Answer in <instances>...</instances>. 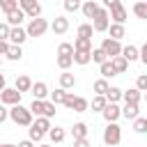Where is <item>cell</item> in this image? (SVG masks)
I'll list each match as a JSON object with an SVG mask.
<instances>
[{
  "label": "cell",
  "instance_id": "35",
  "mask_svg": "<svg viewBox=\"0 0 147 147\" xmlns=\"http://www.w3.org/2000/svg\"><path fill=\"white\" fill-rule=\"evenodd\" d=\"M101 67V78H110V76H117L115 74V69H113V64H110V60H106L103 64H99Z\"/></svg>",
  "mask_w": 147,
  "mask_h": 147
},
{
  "label": "cell",
  "instance_id": "46",
  "mask_svg": "<svg viewBox=\"0 0 147 147\" xmlns=\"http://www.w3.org/2000/svg\"><path fill=\"white\" fill-rule=\"evenodd\" d=\"M16 2H18V9H23V11H28L37 5V0H16Z\"/></svg>",
  "mask_w": 147,
  "mask_h": 147
},
{
  "label": "cell",
  "instance_id": "19",
  "mask_svg": "<svg viewBox=\"0 0 147 147\" xmlns=\"http://www.w3.org/2000/svg\"><path fill=\"white\" fill-rule=\"evenodd\" d=\"M30 126H34L39 133H44V136H46V133H48V129H51V119H48V117H37Z\"/></svg>",
  "mask_w": 147,
  "mask_h": 147
},
{
  "label": "cell",
  "instance_id": "37",
  "mask_svg": "<svg viewBox=\"0 0 147 147\" xmlns=\"http://www.w3.org/2000/svg\"><path fill=\"white\" fill-rule=\"evenodd\" d=\"M74 64V60H71V55H57V67L62 69V71H67L69 67Z\"/></svg>",
  "mask_w": 147,
  "mask_h": 147
},
{
  "label": "cell",
  "instance_id": "27",
  "mask_svg": "<svg viewBox=\"0 0 147 147\" xmlns=\"http://www.w3.org/2000/svg\"><path fill=\"white\" fill-rule=\"evenodd\" d=\"M108 87H110V85H108L106 78H99V80H94V85H92V90L96 92V96H103V94L108 92Z\"/></svg>",
  "mask_w": 147,
  "mask_h": 147
},
{
  "label": "cell",
  "instance_id": "29",
  "mask_svg": "<svg viewBox=\"0 0 147 147\" xmlns=\"http://www.w3.org/2000/svg\"><path fill=\"white\" fill-rule=\"evenodd\" d=\"M71 46H74V51H92V39H83V37H78Z\"/></svg>",
  "mask_w": 147,
  "mask_h": 147
},
{
  "label": "cell",
  "instance_id": "55",
  "mask_svg": "<svg viewBox=\"0 0 147 147\" xmlns=\"http://www.w3.org/2000/svg\"><path fill=\"white\" fill-rule=\"evenodd\" d=\"M39 147H51V145H39Z\"/></svg>",
  "mask_w": 147,
  "mask_h": 147
},
{
  "label": "cell",
  "instance_id": "26",
  "mask_svg": "<svg viewBox=\"0 0 147 147\" xmlns=\"http://www.w3.org/2000/svg\"><path fill=\"white\" fill-rule=\"evenodd\" d=\"M30 87H32V80H30L28 76H18V78H16V87H14V90H18L21 94H23V92H28Z\"/></svg>",
  "mask_w": 147,
  "mask_h": 147
},
{
  "label": "cell",
  "instance_id": "23",
  "mask_svg": "<svg viewBox=\"0 0 147 147\" xmlns=\"http://www.w3.org/2000/svg\"><path fill=\"white\" fill-rule=\"evenodd\" d=\"M87 108H90L87 99H83V96H74V101H71V110H74V113H85Z\"/></svg>",
  "mask_w": 147,
  "mask_h": 147
},
{
  "label": "cell",
  "instance_id": "2",
  "mask_svg": "<svg viewBox=\"0 0 147 147\" xmlns=\"http://www.w3.org/2000/svg\"><path fill=\"white\" fill-rule=\"evenodd\" d=\"M119 140H122V129H119V124H117V122H108L106 129H103V142H106L108 147H113V145H119Z\"/></svg>",
  "mask_w": 147,
  "mask_h": 147
},
{
  "label": "cell",
  "instance_id": "5",
  "mask_svg": "<svg viewBox=\"0 0 147 147\" xmlns=\"http://www.w3.org/2000/svg\"><path fill=\"white\" fill-rule=\"evenodd\" d=\"M103 53H106V57H117L119 53H122V44L119 41H115V39H110V37H106L103 41H101V46H99Z\"/></svg>",
  "mask_w": 147,
  "mask_h": 147
},
{
  "label": "cell",
  "instance_id": "39",
  "mask_svg": "<svg viewBox=\"0 0 147 147\" xmlns=\"http://www.w3.org/2000/svg\"><path fill=\"white\" fill-rule=\"evenodd\" d=\"M106 103H108V101H106V96H94V99H92V110L101 113V110L106 108Z\"/></svg>",
  "mask_w": 147,
  "mask_h": 147
},
{
  "label": "cell",
  "instance_id": "36",
  "mask_svg": "<svg viewBox=\"0 0 147 147\" xmlns=\"http://www.w3.org/2000/svg\"><path fill=\"white\" fill-rule=\"evenodd\" d=\"M133 131L136 133H145L147 131V117H136L133 119Z\"/></svg>",
  "mask_w": 147,
  "mask_h": 147
},
{
  "label": "cell",
  "instance_id": "4",
  "mask_svg": "<svg viewBox=\"0 0 147 147\" xmlns=\"http://www.w3.org/2000/svg\"><path fill=\"white\" fill-rule=\"evenodd\" d=\"M108 25H110L108 9L99 7V9H96V14H94V18H92V30H94V32H106V30H108Z\"/></svg>",
  "mask_w": 147,
  "mask_h": 147
},
{
  "label": "cell",
  "instance_id": "20",
  "mask_svg": "<svg viewBox=\"0 0 147 147\" xmlns=\"http://www.w3.org/2000/svg\"><path fill=\"white\" fill-rule=\"evenodd\" d=\"M71 136H74V140L87 138V124H85V122H76V124L71 126Z\"/></svg>",
  "mask_w": 147,
  "mask_h": 147
},
{
  "label": "cell",
  "instance_id": "33",
  "mask_svg": "<svg viewBox=\"0 0 147 147\" xmlns=\"http://www.w3.org/2000/svg\"><path fill=\"white\" fill-rule=\"evenodd\" d=\"M32 115H37V117H44V101H39V99H34L32 103H30V108H28Z\"/></svg>",
  "mask_w": 147,
  "mask_h": 147
},
{
  "label": "cell",
  "instance_id": "50",
  "mask_svg": "<svg viewBox=\"0 0 147 147\" xmlns=\"http://www.w3.org/2000/svg\"><path fill=\"white\" fill-rule=\"evenodd\" d=\"M16 147H34V142H32V140H21Z\"/></svg>",
  "mask_w": 147,
  "mask_h": 147
},
{
  "label": "cell",
  "instance_id": "31",
  "mask_svg": "<svg viewBox=\"0 0 147 147\" xmlns=\"http://www.w3.org/2000/svg\"><path fill=\"white\" fill-rule=\"evenodd\" d=\"M92 23H80L78 25V37H83V39H92Z\"/></svg>",
  "mask_w": 147,
  "mask_h": 147
},
{
  "label": "cell",
  "instance_id": "41",
  "mask_svg": "<svg viewBox=\"0 0 147 147\" xmlns=\"http://www.w3.org/2000/svg\"><path fill=\"white\" fill-rule=\"evenodd\" d=\"M57 55H74V46L67 44V41L60 44V46H57Z\"/></svg>",
  "mask_w": 147,
  "mask_h": 147
},
{
  "label": "cell",
  "instance_id": "53",
  "mask_svg": "<svg viewBox=\"0 0 147 147\" xmlns=\"http://www.w3.org/2000/svg\"><path fill=\"white\" fill-rule=\"evenodd\" d=\"M7 87V83H5V74H0V92Z\"/></svg>",
  "mask_w": 147,
  "mask_h": 147
},
{
  "label": "cell",
  "instance_id": "45",
  "mask_svg": "<svg viewBox=\"0 0 147 147\" xmlns=\"http://www.w3.org/2000/svg\"><path fill=\"white\" fill-rule=\"evenodd\" d=\"M28 129H30V138H28V140H32V142H41L44 133H39V131L34 129V126H28Z\"/></svg>",
  "mask_w": 147,
  "mask_h": 147
},
{
  "label": "cell",
  "instance_id": "32",
  "mask_svg": "<svg viewBox=\"0 0 147 147\" xmlns=\"http://www.w3.org/2000/svg\"><path fill=\"white\" fill-rule=\"evenodd\" d=\"M64 96H67V90H62V87H57L55 92H51V103H55V106H60V103L64 101Z\"/></svg>",
  "mask_w": 147,
  "mask_h": 147
},
{
  "label": "cell",
  "instance_id": "14",
  "mask_svg": "<svg viewBox=\"0 0 147 147\" xmlns=\"http://www.w3.org/2000/svg\"><path fill=\"white\" fill-rule=\"evenodd\" d=\"M32 94H34V99H39V101H46V94H48V87H46V83H41V80H37V83H32Z\"/></svg>",
  "mask_w": 147,
  "mask_h": 147
},
{
  "label": "cell",
  "instance_id": "21",
  "mask_svg": "<svg viewBox=\"0 0 147 147\" xmlns=\"http://www.w3.org/2000/svg\"><path fill=\"white\" fill-rule=\"evenodd\" d=\"M108 32H110V39H115V41H119V39L126 34L124 25H119V23H113V25H108Z\"/></svg>",
  "mask_w": 147,
  "mask_h": 147
},
{
  "label": "cell",
  "instance_id": "40",
  "mask_svg": "<svg viewBox=\"0 0 147 147\" xmlns=\"http://www.w3.org/2000/svg\"><path fill=\"white\" fill-rule=\"evenodd\" d=\"M64 11H78L80 9V0H64Z\"/></svg>",
  "mask_w": 147,
  "mask_h": 147
},
{
  "label": "cell",
  "instance_id": "11",
  "mask_svg": "<svg viewBox=\"0 0 147 147\" xmlns=\"http://www.w3.org/2000/svg\"><path fill=\"white\" fill-rule=\"evenodd\" d=\"M119 115L126 119H136V117H140V108H138V103H124V108H119Z\"/></svg>",
  "mask_w": 147,
  "mask_h": 147
},
{
  "label": "cell",
  "instance_id": "1",
  "mask_svg": "<svg viewBox=\"0 0 147 147\" xmlns=\"http://www.w3.org/2000/svg\"><path fill=\"white\" fill-rule=\"evenodd\" d=\"M9 119H11L14 124H18V126H30V124H32V113H30L25 106L16 103V106L9 108Z\"/></svg>",
  "mask_w": 147,
  "mask_h": 147
},
{
  "label": "cell",
  "instance_id": "8",
  "mask_svg": "<svg viewBox=\"0 0 147 147\" xmlns=\"http://www.w3.org/2000/svg\"><path fill=\"white\" fill-rule=\"evenodd\" d=\"M9 41H11V46H21L25 39H28V34H25V30L21 28V25H16V28H9V37H7Z\"/></svg>",
  "mask_w": 147,
  "mask_h": 147
},
{
  "label": "cell",
  "instance_id": "47",
  "mask_svg": "<svg viewBox=\"0 0 147 147\" xmlns=\"http://www.w3.org/2000/svg\"><path fill=\"white\" fill-rule=\"evenodd\" d=\"M7 37H9V25L0 23V41H7Z\"/></svg>",
  "mask_w": 147,
  "mask_h": 147
},
{
  "label": "cell",
  "instance_id": "44",
  "mask_svg": "<svg viewBox=\"0 0 147 147\" xmlns=\"http://www.w3.org/2000/svg\"><path fill=\"white\" fill-rule=\"evenodd\" d=\"M25 16H30V18H39V16H41V5L37 2L32 9H28V11H25Z\"/></svg>",
  "mask_w": 147,
  "mask_h": 147
},
{
  "label": "cell",
  "instance_id": "42",
  "mask_svg": "<svg viewBox=\"0 0 147 147\" xmlns=\"http://www.w3.org/2000/svg\"><path fill=\"white\" fill-rule=\"evenodd\" d=\"M136 90H138V92H145V90H147V76H145V74H140V76L136 78Z\"/></svg>",
  "mask_w": 147,
  "mask_h": 147
},
{
  "label": "cell",
  "instance_id": "43",
  "mask_svg": "<svg viewBox=\"0 0 147 147\" xmlns=\"http://www.w3.org/2000/svg\"><path fill=\"white\" fill-rule=\"evenodd\" d=\"M55 115V103H51V101H44V117H53Z\"/></svg>",
  "mask_w": 147,
  "mask_h": 147
},
{
  "label": "cell",
  "instance_id": "48",
  "mask_svg": "<svg viewBox=\"0 0 147 147\" xmlns=\"http://www.w3.org/2000/svg\"><path fill=\"white\" fill-rule=\"evenodd\" d=\"M74 147H92V145L87 138H78V140H74Z\"/></svg>",
  "mask_w": 147,
  "mask_h": 147
},
{
  "label": "cell",
  "instance_id": "57",
  "mask_svg": "<svg viewBox=\"0 0 147 147\" xmlns=\"http://www.w3.org/2000/svg\"><path fill=\"white\" fill-rule=\"evenodd\" d=\"M140 2H147V0H140Z\"/></svg>",
  "mask_w": 147,
  "mask_h": 147
},
{
  "label": "cell",
  "instance_id": "13",
  "mask_svg": "<svg viewBox=\"0 0 147 147\" xmlns=\"http://www.w3.org/2000/svg\"><path fill=\"white\" fill-rule=\"evenodd\" d=\"M96 9H99V5H96L94 0H85V2H80V11H83L85 18H94Z\"/></svg>",
  "mask_w": 147,
  "mask_h": 147
},
{
  "label": "cell",
  "instance_id": "38",
  "mask_svg": "<svg viewBox=\"0 0 147 147\" xmlns=\"http://www.w3.org/2000/svg\"><path fill=\"white\" fill-rule=\"evenodd\" d=\"M0 9H2L5 14H9V11L18 9V2H16V0H0Z\"/></svg>",
  "mask_w": 147,
  "mask_h": 147
},
{
  "label": "cell",
  "instance_id": "58",
  "mask_svg": "<svg viewBox=\"0 0 147 147\" xmlns=\"http://www.w3.org/2000/svg\"><path fill=\"white\" fill-rule=\"evenodd\" d=\"M113 147H117V145H113Z\"/></svg>",
  "mask_w": 147,
  "mask_h": 147
},
{
  "label": "cell",
  "instance_id": "22",
  "mask_svg": "<svg viewBox=\"0 0 147 147\" xmlns=\"http://www.w3.org/2000/svg\"><path fill=\"white\" fill-rule=\"evenodd\" d=\"M71 60H74L76 64H80V67H85V64H90V51H74V55H71Z\"/></svg>",
  "mask_w": 147,
  "mask_h": 147
},
{
  "label": "cell",
  "instance_id": "30",
  "mask_svg": "<svg viewBox=\"0 0 147 147\" xmlns=\"http://www.w3.org/2000/svg\"><path fill=\"white\" fill-rule=\"evenodd\" d=\"M108 57H106V53L101 51V48H92L90 51V62H96V64H103Z\"/></svg>",
  "mask_w": 147,
  "mask_h": 147
},
{
  "label": "cell",
  "instance_id": "56",
  "mask_svg": "<svg viewBox=\"0 0 147 147\" xmlns=\"http://www.w3.org/2000/svg\"><path fill=\"white\" fill-rule=\"evenodd\" d=\"M0 67H2V57H0Z\"/></svg>",
  "mask_w": 147,
  "mask_h": 147
},
{
  "label": "cell",
  "instance_id": "34",
  "mask_svg": "<svg viewBox=\"0 0 147 147\" xmlns=\"http://www.w3.org/2000/svg\"><path fill=\"white\" fill-rule=\"evenodd\" d=\"M133 14H136L138 18H147V2H140V0H138V2L133 5Z\"/></svg>",
  "mask_w": 147,
  "mask_h": 147
},
{
  "label": "cell",
  "instance_id": "18",
  "mask_svg": "<svg viewBox=\"0 0 147 147\" xmlns=\"http://www.w3.org/2000/svg\"><path fill=\"white\" fill-rule=\"evenodd\" d=\"M110 64H113L115 74H124V71L129 69V62H126L122 55H117V57H110Z\"/></svg>",
  "mask_w": 147,
  "mask_h": 147
},
{
  "label": "cell",
  "instance_id": "25",
  "mask_svg": "<svg viewBox=\"0 0 147 147\" xmlns=\"http://www.w3.org/2000/svg\"><path fill=\"white\" fill-rule=\"evenodd\" d=\"M5 57H7V60H11V62H16V60H21V57H23V48H21V46H9V48H7V53H5Z\"/></svg>",
  "mask_w": 147,
  "mask_h": 147
},
{
  "label": "cell",
  "instance_id": "16",
  "mask_svg": "<svg viewBox=\"0 0 147 147\" xmlns=\"http://www.w3.org/2000/svg\"><path fill=\"white\" fill-rule=\"evenodd\" d=\"M140 96H142V92H138L136 87H131V90H122V99H124V103H140Z\"/></svg>",
  "mask_w": 147,
  "mask_h": 147
},
{
  "label": "cell",
  "instance_id": "49",
  "mask_svg": "<svg viewBox=\"0 0 147 147\" xmlns=\"http://www.w3.org/2000/svg\"><path fill=\"white\" fill-rule=\"evenodd\" d=\"M7 117H9V110H7L5 106H0V124H2V122H5Z\"/></svg>",
  "mask_w": 147,
  "mask_h": 147
},
{
  "label": "cell",
  "instance_id": "9",
  "mask_svg": "<svg viewBox=\"0 0 147 147\" xmlns=\"http://www.w3.org/2000/svg\"><path fill=\"white\" fill-rule=\"evenodd\" d=\"M101 115H103V119L106 122H117L122 115H119V106L117 103H106V108L101 110Z\"/></svg>",
  "mask_w": 147,
  "mask_h": 147
},
{
  "label": "cell",
  "instance_id": "7",
  "mask_svg": "<svg viewBox=\"0 0 147 147\" xmlns=\"http://www.w3.org/2000/svg\"><path fill=\"white\" fill-rule=\"evenodd\" d=\"M126 7L122 5V2H117L115 7H110V14H108V18H113V23H119V25H124V21H126Z\"/></svg>",
  "mask_w": 147,
  "mask_h": 147
},
{
  "label": "cell",
  "instance_id": "3",
  "mask_svg": "<svg viewBox=\"0 0 147 147\" xmlns=\"http://www.w3.org/2000/svg\"><path fill=\"white\" fill-rule=\"evenodd\" d=\"M46 30H48V21L39 16V18H30V23L25 28V34L28 37H44Z\"/></svg>",
  "mask_w": 147,
  "mask_h": 147
},
{
  "label": "cell",
  "instance_id": "10",
  "mask_svg": "<svg viewBox=\"0 0 147 147\" xmlns=\"http://www.w3.org/2000/svg\"><path fill=\"white\" fill-rule=\"evenodd\" d=\"M48 28H51L55 34H64V32L69 30V18H67V16H55V21H53Z\"/></svg>",
  "mask_w": 147,
  "mask_h": 147
},
{
  "label": "cell",
  "instance_id": "6",
  "mask_svg": "<svg viewBox=\"0 0 147 147\" xmlns=\"http://www.w3.org/2000/svg\"><path fill=\"white\" fill-rule=\"evenodd\" d=\"M0 103L2 106H16V103H21V92L14 90V87H5L0 92Z\"/></svg>",
  "mask_w": 147,
  "mask_h": 147
},
{
  "label": "cell",
  "instance_id": "28",
  "mask_svg": "<svg viewBox=\"0 0 147 147\" xmlns=\"http://www.w3.org/2000/svg\"><path fill=\"white\" fill-rule=\"evenodd\" d=\"M48 138H51V142H62V140H64V129L51 126V129H48Z\"/></svg>",
  "mask_w": 147,
  "mask_h": 147
},
{
  "label": "cell",
  "instance_id": "12",
  "mask_svg": "<svg viewBox=\"0 0 147 147\" xmlns=\"http://www.w3.org/2000/svg\"><path fill=\"white\" fill-rule=\"evenodd\" d=\"M23 18H25V11H23V9H14V11L7 14V25H9V28H16V25L23 23Z\"/></svg>",
  "mask_w": 147,
  "mask_h": 147
},
{
  "label": "cell",
  "instance_id": "15",
  "mask_svg": "<svg viewBox=\"0 0 147 147\" xmlns=\"http://www.w3.org/2000/svg\"><path fill=\"white\" fill-rule=\"evenodd\" d=\"M60 87H62V90H71V87H76V76L69 74V71H62V74H60Z\"/></svg>",
  "mask_w": 147,
  "mask_h": 147
},
{
  "label": "cell",
  "instance_id": "17",
  "mask_svg": "<svg viewBox=\"0 0 147 147\" xmlns=\"http://www.w3.org/2000/svg\"><path fill=\"white\" fill-rule=\"evenodd\" d=\"M126 62H133V60H138V46H133V44H129V46H122V53H119Z\"/></svg>",
  "mask_w": 147,
  "mask_h": 147
},
{
  "label": "cell",
  "instance_id": "54",
  "mask_svg": "<svg viewBox=\"0 0 147 147\" xmlns=\"http://www.w3.org/2000/svg\"><path fill=\"white\" fill-rule=\"evenodd\" d=\"M0 147H16V145H11V142H5V145H2V142H0Z\"/></svg>",
  "mask_w": 147,
  "mask_h": 147
},
{
  "label": "cell",
  "instance_id": "51",
  "mask_svg": "<svg viewBox=\"0 0 147 147\" xmlns=\"http://www.w3.org/2000/svg\"><path fill=\"white\" fill-rule=\"evenodd\" d=\"M7 48H9V44H7V41H0V57L7 53Z\"/></svg>",
  "mask_w": 147,
  "mask_h": 147
},
{
  "label": "cell",
  "instance_id": "24",
  "mask_svg": "<svg viewBox=\"0 0 147 147\" xmlns=\"http://www.w3.org/2000/svg\"><path fill=\"white\" fill-rule=\"evenodd\" d=\"M103 96H106V101H108V103H117V101L122 99V90L113 85V87H108V92H106Z\"/></svg>",
  "mask_w": 147,
  "mask_h": 147
},
{
  "label": "cell",
  "instance_id": "52",
  "mask_svg": "<svg viewBox=\"0 0 147 147\" xmlns=\"http://www.w3.org/2000/svg\"><path fill=\"white\" fill-rule=\"evenodd\" d=\"M117 2H119V0H103V5H106V7H115Z\"/></svg>",
  "mask_w": 147,
  "mask_h": 147
}]
</instances>
